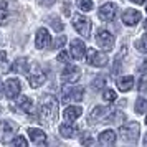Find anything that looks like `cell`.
I'll return each mask as SVG.
<instances>
[{"instance_id": "cell-1", "label": "cell", "mask_w": 147, "mask_h": 147, "mask_svg": "<svg viewBox=\"0 0 147 147\" xmlns=\"http://www.w3.org/2000/svg\"><path fill=\"white\" fill-rule=\"evenodd\" d=\"M38 116L43 124H51L56 121L58 116V101L55 96L47 94L43 99L40 101V109H38Z\"/></svg>"}, {"instance_id": "cell-2", "label": "cell", "mask_w": 147, "mask_h": 147, "mask_svg": "<svg viewBox=\"0 0 147 147\" xmlns=\"http://www.w3.org/2000/svg\"><path fill=\"white\" fill-rule=\"evenodd\" d=\"M73 27L74 30L81 35V36H84L88 38L89 35H91V22L88 17L84 15H74L73 17Z\"/></svg>"}, {"instance_id": "cell-3", "label": "cell", "mask_w": 147, "mask_h": 147, "mask_svg": "<svg viewBox=\"0 0 147 147\" xmlns=\"http://www.w3.org/2000/svg\"><path fill=\"white\" fill-rule=\"evenodd\" d=\"M121 132V137L127 142H136L137 137H139V124L137 122H126L124 126H121L119 129Z\"/></svg>"}, {"instance_id": "cell-4", "label": "cell", "mask_w": 147, "mask_h": 147, "mask_svg": "<svg viewBox=\"0 0 147 147\" xmlns=\"http://www.w3.org/2000/svg\"><path fill=\"white\" fill-rule=\"evenodd\" d=\"M17 132V124H13L12 121H2L0 122V140L3 144H8L12 137Z\"/></svg>"}, {"instance_id": "cell-5", "label": "cell", "mask_w": 147, "mask_h": 147, "mask_svg": "<svg viewBox=\"0 0 147 147\" xmlns=\"http://www.w3.org/2000/svg\"><path fill=\"white\" fill-rule=\"evenodd\" d=\"M86 61L91 65V66H98V68H102L107 65V55L102 53V51H96V50H89L86 55Z\"/></svg>"}, {"instance_id": "cell-6", "label": "cell", "mask_w": 147, "mask_h": 147, "mask_svg": "<svg viewBox=\"0 0 147 147\" xmlns=\"http://www.w3.org/2000/svg\"><path fill=\"white\" fill-rule=\"evenodd\" d=\"M96 41L104 51H111L114 48V36L107 30H99L98 35H96Z\"/></svg>"}, {"instance_id": "cell-7", "label": "cell", "mask_w": 147, "mask_h": 147, "mask_svg": "<svg viewBox=\"0 0 147 147\" xmlns=\"http://www.w3.org/2000/svg\"><path fill=\"white\" fill-rule=\"evenodd\" d=\"M98 15H99L101 20L113 22L114 18L117 17V5H116V3H113V2H107V3H104V5L99 8Z\"/></svg>"}, {"instance_id": "cell-8", "label": "cell", "mask_w": 147, "mask_h": 147, "mask_svg": "<svg viewBox=\"0 0 147 147\" xmlns=\"http://www.w3.org/2000/svg\"><path fill=\"white\" fill-rule=\"evenodd\" d=\"M83 94H84V88L81 86H73V88H63V101H81L83 99Z\"/></svg>"}, {"instance_id": "cell-9", "label": "cell", "mask_w": 147, "mask_h": 147, "mask_svg": "<svg viewBox=\"0 0 147 147\" xmlns=\"http://www.w3.org/2000/svg\"><path fill=\"white\" fill-rule=\"evenodd\" d=\"M22 84L17 78H10V80L5 81V96L8 99H15L18 94H20Z\"/></svg>"}, {"instance_id": "cell-10", "label": "cell", "mask_w": 147, "mask_h": 147, "mask_svg": "<svg viewBox=\"0 0 147 147\" xmlns=\"http://www.w3.org/2000/svg\"><path fill=\"white\" fill-rule=\"evenodd\" d=\"M80 76H81V69L76 66H71V65L61 71V80L65 81V83H69V84L76 83V81L80 80Z\"/></svg>"}, {"instance_id": "cell-11", "label": "cell", "mask_w": 147, "mask_h": 147, "mask_svg": "<svg viewBox=\"0 0 147 147\" xmlns=\"http://www.w3.org/2000/svg\"><path fill=\"white\" fill-rule=\"evenodd\" d=\"M69 55H71V58L73 60H83L84 58V55H86V47H84V43L81 40H73L71 41V51H69Z\"/></svg>"}, {"instance_id": "cell-12", "label": "cell", "mask_w": 147, "mask_h": 147, "mask_svg": "<svg viewBox=\"0 0 147 147\" xmlns=\"http://www.w3.org/2000/svg\"><path fill=\"white\" fill-rule=\"evenodd\" d=\"M50 41H51L50 32H48L47 28H40V30L36 32V36H35V47L38 48V50H43L45 47H48Z\"/></svg>"}, {"instance_id": "cell-13", "label": "cell", "mask_w": 147, "mask_h": 147, "mask_svg": "<svg viewBox=\"0 0 147 147\" xmlns=\"http://www.w3.org/2000/svg\"><path fill=\"white\" fill-rule=\"evenodd\" d=\"M27 132H28V136H30V139H32L33 144H36V146H45V144H47V134L43 132L41 129L30 127Z\"/></svg>"}, {"instance_id": "cell-14", "label": "cell", "mask_w": 147, "mask_h": 147, "mask_svg": "<svg viewBox=\"0 0 147 147\" xmlns=\"http://www.w3.org/2000/svg\"><path fill=\"white\" fill-rule=\"evenodd\" d=\"M122 22H124V25H127V27H134V25H137V23L140 22V12L129 8V10H126L124 15H122Z\"/></svg>"}, {"instance_id": "cell-15", "label": "cell", "mask_w": 147, "mask_h": 147, "mask_svg": "<svg viewBox=\"0 0 147 147\" xmlns=\"http://www.w3.org/2000/svg\"><path fill=\"white\" fill-rule=\"evenodd\" d=\"M116 139H117V136H116V132H114L113 129L102 131V132L99 134V137H98L101 146H114V144H116Z\"/></svg>"}, {"instance_id": "cell-16", "label": "cell", "mask_w": 147, "mask_h": 147, "mask_svg": "<svg viewBox=\"0 0 147 147\" xmlns=\"http://www.w3.org/2000/svg\"><path fill=\"white\" fill-rule=\"evenodd\" d=\"M17 106L20 107V111H22V113H25V114H32L35 111L33 101L30 99L28 96H20L18 101H17Z\"/></svg>"}, {"instance_id": "cell-17", "label": "cell", "mask_w": 147, "mask_h": 147, "mask_svg": "<svg viewBox=\"0 0 147 147\" xmlns=\"http://www.w3.org/2000/svg\"><path fill=\"white\" fill-rule=\"evenodd\" d=\"M81 113H83V109H81L80 106H68L66 109L63 111V117H65V121H68V122H73V121H76L81 116Z\"/></svg>"}, {"instance_id": "cell-18", "label": "cell", "mask_w": 147, "mask_h": 147, "mask_svg": "<svg viewBox=\"0 0 147 147\" xmlns=\"http://www.w3.org/2000/svg\"><path fill=\"white\" fill-rule=\"evenodd\" d=\"M28 81H30V86H32V88H40L41 84L47 81V76H45V73H43V71L36 69L35 73L28 74Z\"/></svg>"}, {"instance_id": "cell-19", "label": "cell", "mask_w": 147, "mask_h": 147, "mask_svg": "<svg viewBox=\"0 0 147 147\" xmlns=\"http://www.w3.org/2000/svg\"><path fill=\"white\" fill-rule=\"evenodd\" d=\"M107 113H106V107L102 106H96L91 111V114H89V117H88V121H89V124H96V122H99V119H102V117H106Z\"/></svg>"}, {"instance_id": "cell-20", "label": "cell", "mask_w": 147, "mask_h": 147, "mask_svg": "<svg viewBox=\"0 0 147 147\" xmlns=\"http://www.w3.org/2000/svg\"><path fill=\"white\" fill-rule=\"evenodd\" d=\"M10 69L15 71V73L27 74L28 73V60H27V58H18V60H15Z\"/></svg>"}, {"instance_id": "cell-21", "label": "cell", "mask_w": 147, "mask_h": 147, "mask_svg": "<svg viewBox=\"0 0 147 147\" xmlns=\"http://www.w3.org/2000/svg\"><path fill=\"white\" fill-rule=\"evenodd\" d=\"M116 84L119 88V91L126 93V91H129L134 86V78L132 76H122V78H119V80L116 81Z\"/></svg>"}, {"instance_id": "cell-22", "label": "cell", "mask_w": 147, "mask_h": 147, "mask_svg": "<svg viewBox=\"0 0 147 147\" xmlns=\"http://www.w3.org/2000/svg\"><path fill=\"white\" fill-rule=\"evenodd\" d=\"M10 20V13H8V5L5 0L0 2V25H7Z\"/></svg>"}, {"instance_id": "cell-23", "label": "cell", "mask_w": 147, "mask_h": 147, "mask_svg": "<svg viewBox=\"0 0 147 147\" xmlns=\"http://www.w3.org/2000/svg\"><path fill=\"white\" fill-rule=\"evenodd\" d=\"M60 134L63 136V137L69 139V137H73L74 134H76V127L71 126V122H68L66 121V124H61L60 126Z\"/></svg>"}, {"instance_id": "cell-24", "label": "cell", "mask_w": 147, "mask_h": 147, "mask_svg": "<svg viewBox=\"0 0 147 147\" xmlns=\"http://www.w3.org/2000/svg\"><path fill=\"white\" fill-rule=\"evenodd\" d=\"M122 119H124V114L119 111H113L111 114L106 116V122H121Z\"/></svg>"}, {"instance_id": "cell-25", "label": "cell", "mask_w": 147, "mask_h": 147, "mask_svg": "<svg viewBox=\"0 0 147 147\" xmlns=\"http://www.w3.org/2000/svg\"><path fill=\"white\" fill-rule=\"evenodd\" d=\"M136 113L137 114H146L147 113V101L144 98H139L136 101Z\"/></svg>"}, {"instance_id": "cell-26", "label": "cell", "mask_w": 147, "mask_h": 147, "mask_svg": "<svg viewBox=\"0 0 147 147\" xmlns=\"http://www.w3.org/2000/svg\"><path fill=\"white\" fill-rule=\"evenodd\" d=\"M8 71V58H7V53L2 50L0 51V73H7Z\"/></svg>"}, {"instance_id": "cell-27", "label": "cell", "mask_w": 147, "mask_h": 147, "mask_svg": "<svg viewBox=\"0 0 147 147\" xmlns=\"http://www.w3.org/2000/svg\"><path fill=\"white\" fill-rule=\"evenodd\" d=\"M76 5H78L80 10H83V12L93 10V2H91V0H76Z\"/></svg>"}, {"instance_id": "cell-28", "label": "cell", "mask_w": 147, "mask_h": 147, "mask_svg": "<svg viewBox=\"0 0 147 147\" xmlns=\"http://www.w3.org/2000/svg\"><path fill=\"white\" fill-rule=\"evenodd\" d=\"M137 89H139V93H147V73L140 76L139 83H137Z\"/></svg>"}, {"instance_id": "cell-29", "label": "cell", "mask_w": 147, "mask_h": 147, "mask_svg": "<svg viewBox=\"0 0 147 147\" xmlns=\"http://www.w3.org/2000/svg\"><path fill=\"white\" fill-rule=\"evenodd\" d=\"M102 98H104V101H107V102H113V101H116V93H114L113 89H104Z\"/></svg>"}, {"instance_id": "cell-30", "label": "cell", "mask_w": 147, "mask_h": 147, "mask_svg": "<svg viewBox=\"0 0 147 147\" xmlns=\"http://www.w3.org/2000/svg\"><path fill=\"white\" fill-rule=\"evenodd\" d=\"M12 144H13V146H20V147H27V146H28L27 139H25L23 136H17V137L12 140Z\"/></svg>"}, {"instance_id": "cell-31", "label": "cell", "mask_w": 147, "mask_h": 147, "mask_svg": "<svg viewBox=\"0 0 147 147\" xmlns=\"http://www.w3.org/2000/svg\"><path fill=\"white\" fill-rule=\"evenodd\" d=\"M104 84H106V76H98V78L94 80V88H96V89L102 88Z\"/></svg>"}, {"instance_id": "cell-32", "label": "cell", "mask_w": 147, "mask_h": 147, "mask_svg": "<svg viewBox=\"0 0 147 147\" xmlns=\"http://www.w3.org/2000/svg\"><path fill=\"white\" fill-rule=\"evenodd\" d=\"M137 48H139L140 51H146L147 53V35L140 41H137Z\"/></svg>"}, {"instance_id": "cell-33", "label": "cell", "mask_w": 147, "mask_h": 147, "mask_svg": "<svg viewBox=\"0 0 147 147\" xmlns=\"http://www.w3.org/2000/svg\"><path fill=\"white\" fill-rule=\"evenodd\" d=\"M68 60H69V53H66V51H60V55H58V61L66 63Z\"/></svg>"}, {"instance_id": "cell-34", "label": "cell", "mask_w": 147, "mask_h": 147, "mask_svg": "<svg viewBox=\"0 0 147 147\" xmlns=\"http://www.w3.org/2000/svg\"><path fill=\"white\" fill-rule=\"evenodd\" d=\"M65 41H66V36H60V38H56V40H55L53 48H60V47H63V45H65Z\"/></svg>"}, {"instance_id": "cell-35", "label": "cell", "mask_w": 147, "mask_h": 147, "mask_svg": "<svg viewBox=\"0 0 147 147\" xmlns=\"http://www.w3.org/2000/svg\"><path fill=\"white\" fill-rule=\"evenodd\" d=\"M134 3H137V5H142V3H146V0H131Z\"/></svg>"}, {"instance_id": "cell-36", "label": "cell", "mask_w": 147, "mask_h": 147, "mask_svg": "<svg viewBox=\"0 0 147 147\" xmlns=\"http://www.w3.org/2000/svg\"><path fill=\"white\" fill-rule=\"evenodd\" d=\"M53 2H55V0H47V2H45V5H51Z\"/></svg>"}, {"instance_id": "cell-37", "label": "cell", "mask_w": 147, "mask_h": 147, "mask_svg": "<svg viewBox=\"0 0 147 147\" xmlns=\"http://www.w3.org/2000/svg\"><path fill=\"white\" fill-rule=\"evenodd\" d=\"M142 142H144V146L147 147V134H146V136H144V140H142Z\"/></svg>"}, {"instance_id": "cell-38", "label": "cell", "mask_w": 147, "mask_h": 147, "mask_svg": "<svg viewBox=\"0 0 147 147\" xmlns=\"http://www.w3.org/2000/svg\"><path fill=\"white\" fill-rule=\"evenodd\" d=\"M144 28H146V30H147V20H146V23H144Z\"/></svg>"}, {"instance_id": "cell-39", "label": "cell", "mask_w": 147, "mask_h": 147, "mask_svg": "<svg viewBox=\"0 0 147 147\" xmlns=\"http://www.w3.org/2000/svg\"><path fill=\"white\" fill-rule=\"evenodd\" d=\"M0 93H2V84H0ZM0 96H2V94H0Z\"/></svg>"}, {"instance_id": "cell-40", "label": "cell", "mask_w": 147, "mask_h": 147, "mask_svg": "<svg viewBox=\"0 0 147 147\" xmlns=\"http://www.w3.org/2000/svg\"><path fill=\"white\" fill-rule=\"evenodd\" d=\"M146 124H147V117H146Z\"/></svg>"}, {"instance_id": "cell-41", "label": "cell", "mask_w": 147, "mask_h": 147, "mask_svg": "<svg viewBox=\"0 0 147 147\" xmlns=\"http://www.w3.org/2000/svg\"><path fill=\"white\" fill-rule=\"evenodd\" d=\"M146 12H147V7H146Z\"/></svg>"}, {"instance_id": "cell-42", "label": "cell", "mask_w": 147, "mask_h": 147, "mask_svg": "<svg viewBox=\"0 0 147 147\" xmlns=\"http://www.w3.org/2000/svg\"><path fill=\"white\" fill-rule=\"evenodd\" d=\"M0 111H2V107H0Z\"/></svg>"}]
</instances>
